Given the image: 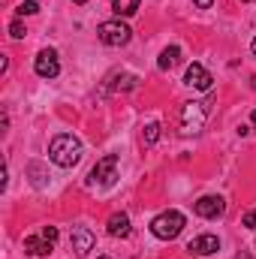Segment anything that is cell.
<instances>
[{"label":"cell","instance_id":"6da1fadb","mask_svg":"<svg viewBox=\"0 0 256 259\" xmlns=\"http://www.w3.org/2000/svg\"><path fill=\"white\" fill-rule=\"evenodd\" d=\"M49 160L61 169H72L81 160V142L72 133H58L49 145Z\"/></svg>","mask_w":256,"mask_h":259},{"label":"cell","instance_id":"7a4b0ae2","mask_svg":"<svg viewBox=\"0 0 256 259\" xmlns=\"http://www.w3.org/2000/svg\"><path fill=\"white\" fill-rule=\"evenodd\" d=\"M184 223H187V220H184L181 211H163V214H157V217L151 220V232H154L160 241H172V238L181 235Z\"/></svg>","mask_w":256,"mask_h":259},{"label":"cell","instance_id":"3957f363","mask_svg":"<svg viewBox=\"0 0 256 259\" xmlns=\"http://www.w3.org/2000/svg\"><path fill=\"white\" fill-rule=\"evenodd\" d=\"M55 244H58V229L55 226H42L36 235L24 238V253L27 256H46V253L55 250Z\"/></svg>","mask_w":256,"mask_h":259},{"label":"cell","instance_id":"277c9868","mask_svg":"<svg viewBox=\"0 0 256 259\" xmlns=\"http://www.w3.org/2000/svg\"><path fill=\"white\" fill-rule=\"evenodd\" d=\"M205 118H208V103H184V109H181V133L196 136L205 127Z\"/></svg>","mask_w":256,"mask_h":259},{"label":"cell","instance_id":"5b68a950","mask_svg":"<svg viewBox=\"0 0 256 259\" xmlns=\"http://www.w3.org/2000/svg\"><path fill=\"white\" fill-rule=\"evenodd\" d=\"M115 169H118V154H106L88 175V184L91 187H109L115 184Z\"/></svg>","mask_w":256,"mask_h":259},{"label":"cell","instance_id":"8992f818","mask_svg":"<svg viewBox=\"0 0 256 259\" xmlns=\"http://www.w3.org/2000/svg\"><path fill=\"white\" fill-rule=\"evenodd\" d=\"M130 36H133V30H130L121 18H115V21H103V24H100V39H103L106 46H112V49L127 46Z\"/></svg>","mask_w":256,"mask_h":259},{"label":"cell","instance_id":"52a82bcc","mask_svg":"<svg viewBox=\"0 0 256 259\" xmlns=\"http://www.w3.org/2000/svg\"><path fill=\"white\" fill-rule=\"evenodd\" d=\"M33 69H36V75H39V78H55V75L61 72L58 52H55V49H42V52L36 55V61H33Z\"/></svg>","mask_w":256,"mask_h":259},{"label":"cell","instance_id":"ba28073f","mask_svg":"<svg viewBox=\"0 0 256 259\" xmlns=\"http://www.w3.org/2000/svg\"><path fill=\"white\" fill-rule=\"evenodd\" d=\"M193 211L199 217H205V220H214V217H220L226 211V202L220 196H202L199 202H193Z\"/></svg>","mask_w":256,"mask_h":259},{"label":"cell","instance_id":"9c48e42d","mask_svg":"<svg viewBox=\"0 0 256 259\" xmlns=\"http://www.w3.org/2000/svg\"><path fill=\"white\" fill-rule=\"evenodd\" d=\"M220 250V238L217 235H196L190 244H187V253L190 256H211Z\"/></svg>","mask_w":256,"mask_h":259},{"label":"cell","instance_id":"30bf717a","mask_svg":"<svg viewBox=\"0 0 256 259\" xmlns=\"http://www.w3.org/2000/svg\"><path fill=\"white\" fill-rule=\"evenodd\" d=\"M211 72L205 69L202 64H190L187 66V75H184V84H190L196 91H211Z\"/></svg>","mask_w":256,"mask_h":259},{"label":"cell","instance_id":"8fae6325","mask_svg":"<svg viewBox=\"0 0 256 259\" xmlns=\"http://www.w3.org/2000/svg\"><path fill=\"white\" fill-rule=\"evenodd\" d=\"M69 244H72V250H75L78 256H84V253L94 247V235H91V229L75 226V229H72V235H69Z\"/></svg>","mask_w":256,"mask_h":259},{"label":"cell","instance_id":"7c38bea8","mask_svg":"<svg viewBox=\"0 0 256 259\" xmlns=\"http://www.w3.org/2000/svg\"><path fill=\"white\" fill-rule=\"evenodd\" d=\"M109 235L127 238L130 235V217L127 214H112V217H109Z\"/></svg>","mask_w":256,"mask_h":259},{"label":"cell","instance_id":"4fadbf2b","mask_svg":"<svg viewBox=\"0 0 256 259\" xmlns=\"http://www.w3.org/2000/svg\"><path fill=\"white\" fill-rule=\"evenodd\" d=\"M178 61H181V49H178V46H169V49H163V52H160L157 66H160V69H172Z\"/></svg>","mask_w":256,"mask_h":259},{"label":"cell","instance_id":"5bb4252c","mask_svg":"<svg viewBox=\"0 0 256 259\" xmlns=\"http://www.w3.org/2000/svg\"><path fill=\"white\" fill-rule=\"evenodd\" d=\"M112 12L118 18H130L139 12V0H112Z\"/></svg>","mask_w":256,"mask_h":259},{"label":"cell","instance_id":"9a60e30c","mask_svg":"<svg viewBox=\"0 0 256 259\" xmlns=\"http://www.w3.org/2000/svg\"><path fill=\"white\" fill-rule=\"evenodd\" d=\"M157 136H160V124H148V127H145V133H142L145 145H154V142H157Z\"/></svg>","mask_w":256,"mask_h":259},{"label":"cell","instance_id":"2e32d148","mask_svg":"<svg viewBox=\"0 0 256 259\" xmlns=\"http://www.w3.org/2000/svg\"><path fill=\"white\" fill-rule=\"evenodd\" d=\"M39 12V6L33 3V0H24L21 6H18V15H36Z\"/></svg>","mask_w":256,"mask_h":259},{"label":"cell","instance_id":"e0dca14e","mask_svg":"<svg viewBox=\"0 0 256 259\" xmlns=\"http://www.w3.org/2000/svg\"><path fill=\"white\" fill-rule=\"evenodd\" d=\"M24 33H27V30H24L21 21H12V24H9V36H12V39H21Z\"/></svg>","mask_w":256,"mask_h":259},{"label":"cell","instance_id":"ac0fdd59","mask_svg":"<svg viewBox=\"0 0 256 259\" xmlns=\"http://www.w3.org/2000/svg\"><path fill=\"white\" fill-rule=\"evenodd\" d=\"M241 223H244L247 229H256V208H253V211H247V214H244V220H241Z\"/></svg>","mask_w":256,"mask_h":259},{"label":"cell","instance_id":"d6986e66","mask_svg":"<svg viewBox=\"0 0 256 259\" xmlns=\"http://www.w3.org/2000/svg\"><path fill=\"white\" fill-rule=\"evenodd\" d=\"M193 3H196V9H211L214 0H193Z\"/></svg>","mask_w":256,"mask_h":259},{"label":"cell","instance_id":"ffe728a7","mask_svg":"<svg viewBox=\"0 0 256 259\" xmlns=\"http://www.w3.org/2000/svg\"><path fill=\"white\" fill-rule=\"evenodd\" d=\"M250 124H253V127H256V109H253V115H250Z\"/></svg>","mask_w":256,"mask_h":259},{"label":"cell","instance_id":"44dd1931","mask_svg":"<svg viewBox=\"0 0 256 259\" xmlns=\"http://www.w3.org/2000/svg\"><path fill=\"white\" fill-rule=\"evenodd\" d=\"M250 52H253V55H256V39H253V42H250Z\"/></svg>","mask_w":256,"mask_h":259},{"label":"cell","instance_id":"7402d4cb","mask_svg":"<svg viewBox=\"0 0 256 259\" xmlns=\"http://www.w3.org/2000/svg\"><path fill=\"white\" fill-rule=\"evenodd\" d=\"M238 259H250V256H247V253H244V256H238Z\"/></svg>","mask_w":256,"mask_h":259},{"label":"cell","instance_id":"603a6c76","mask_svg":"<svg viewBox=\"0 0 256 259\" xmlns=\"http://www.w3.org/2000/svg\"><path fill=\"white\" fill-rule=\"evenodd\" d=\"M75 3H84V0H75Z\"/></svg>","mask_w":256,"mask_h":259},{"label":"cell","instance_id":"cb8c5ba5","mask_svg":"<svg viewBox=\"0 0 256 259\" xmlns=\"http://www.w3.org/2000/svg\"><path fill=\"white\" fill-rule=\"evenodd\" d=\"M247 3H256V0H247Z\"/></svg>","mask_w":256,"mask_h":259},{"label":"cell","instance_id":"d4e9b609","mask_svg":"<svg viewBox=\"0 0 256 259\" xmlns=\"http://www.w3.org/2000/svg\"><path fill=\"white\" fill-rule=\"evenodd\" d=\"M100 259H109V256H100Z\"/></svg>","mask_w":256,"mask_h":259}]
</instances>
